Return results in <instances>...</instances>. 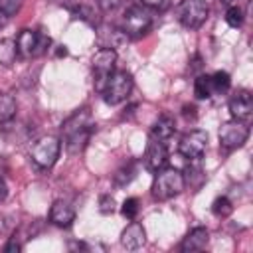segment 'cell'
Returning a JSON list of instances; mask_svg holds the SVG:
<instances>
[{"label": "cell", "instance_id": "cell-1", "mask_svg": "<svg viewBox=\"0 0 253 253\" xmlns=\"http://www.w3.org/2000/svg\"><path fill=\"white\" fill-rule=\"evenodd\" d=\"M186 188V178L176 168H160L152 182V196L156 200H170L182 194Z\"/></svg>", "mask_w": 253, "mask_h": 253}, {"label": "cell", "instance_id": "cell-3", "mask_svg": "<svg viewBox=\"0 0 253 253\" xmlns=\"http://www.w3.org/2000/svg\"><path fill=\"white\" fill-rule=\"evenodd\" d=\"M210 8L204 0H182L176 6V18L184 28L198 30L208 20Z\"/></svg>", "mask_w": 253, "mask_h": 253}, {"label": "cell", "instance_id": "cell-19", "mask_svg": "<svg viewBox=\"0 0 253 253\" xmlns=\"http://www.w3.org/2000/svg\"><path fill=\"white\" fill-rule=\"evenodd\" d=\"M18 55V47H16V40L12 38H4L0 40V63L4 67H10L16 61Z\"/></svg>", "mask_w": 253, "mask_h": 253}, {"label": "cell", "instance_id": "cell-4", "mask_svg": "<svg viewBox=\"0 0 253 253\" xmlns=\"http://www.w3.org/2000/svg\"><path fill=\"white\" fill-rule=\"evenodd\" d=\"M115 63H117V51L111 47H101L91 61V69H93V83L95 89L101 93L107 79L111 77V73L115 71Z\"/></svg>", "mask_w": 253, "mask_h": 253}, {"label": "cell", "instance_id": "cell-18", "mask_svg": "<svg viewBox=\"0 0 253 253\" xmlns=\"http://www.w3.org/2000/svg\"><path fill=\"white\" fill-rule=\"evenodd\" d=\"M16 99L10 93H2L0 95V125H8L14 117H16Z\"/></svg>", "mask_w": 253, "mask_h": 253}, {"label": "cell", "instance_id": "cell-7", "mask_svg": "<svg viewBox=\"0 0 253 253\" xmlns=\"http://www.w3.org/2000/svg\"><path fill=\"white\" fill-rule=\"evenodd\" d=\"M49 43H51V40L45 34L34 32V30H22L16 38L18 55H22V57H38L49 47Z\"/></svg>", "mask_w": 253, "mask_h": 253}, {"label": "cell", "instance_id": "cell-11", "mask_svg": "<svg viewBox=\"0 0 253 253\" xmlns=\"http://www.w3.org/2000/svg\"><path fill=\"white\" fill-rule=\"evenodd\" d=\"M166 160H168V150H166L164 140H156L150 136L146 150H144V166L150 172H158L160 168L166 166Z\"/></svg>", "mask_w": 253, "mask_h": 253}, {"label": "cell", "instance_id": "cell-30", "mask_svg": "<svg viewBox=\"0 0 253 253\" xmlns=\"http://www.w3.org/2000/svg\"><path fill=\"white\" fill-rule=\"evenodd\" d=\"M166 0H140V6L144 8H162Z\"/></svg>", "mask_w": 253, "mask_h": 253}, {"label": "cell", "instance_id": "cell-9", "mask_svg": "<svg viewBox=\"0 0 253 253\" xmlns=\"http://www.w3.org/2000/svg\"><path fill=\"white\" fill-rule=\"evenodd\" d=\"M208 146V132L206 130H190L178 142V152L188 160H200Z\"/></svg>", "mask_w": 253, "mask_h": 253}, {"label": "cell", "instance_id": "cell-31", "mask_svg": "<svg viewBox=\"0 0 253 253\" xmlns=\"http://www.w3.org/2000/svg\"><path fill=\"white\" fill-rule=\"evenodd\" d=\"M6 196H8V188H6V182L0 178V202L6 200Z\"/></svg>", "mask_w": 253, "mask_h": 253}, {"label": "cell", "instance_id": "cell-24", "mask_svg": "<svg viewBox=\"0 0 253 253\" xmlns=\"http://www.w3.org/2000/svg\"><path fill=\"white\" fill-rule=\"evenodd\" d=\"M225 22H227L229 28H241V24H243V10L237 8V6L227 8V12H225Z\"/></svg>", "mask_w": 253, "mask_h": 253}, {"label": "cell", "instance_id": "cell-5", "mask_svg": "<svg viewBox=\"0 0 253 253\" xmlns=\"http://www.w3.org/2000/svg\"><path fill=\"white\" fill-rule=\"evenodd\" d=\"M61 152V140L57 136H42L40 140L34 142L30 156L40 168H51Z\"/></svg>", "mask_w": 253, "mask_h": 253}, {"label": "cell", "instance_id": "cell-15", "mask_svg": "<svg viewBox=\"0 0 253 253\" xmlns=\"http://www.w3.org/2000/svg\"><path fill=\"white\" fill-rule=\"evenodd\" d=\"M144 241H146L144 227H142L140 223H136V221L128 223V225L125 227V231L121 233V243H123V247L128 249V251L140 249V247L144 245Z\"/></svg>", "mask_w": 253, "mask_h": 253}, {"label": "cell", "instance_id": "cell-26", "mask_svg": "<svg viewBox=\"0 0 253 253\" xmlns=\"http://www.w3.org/2000/svg\"><path fill=\"white\" fill-rule=\"evenodd\" d=\"M22 4H24V0H0V10L10 18V16L20 12Z\"/></svg>", "mask_w": 253, "mask_h": 253}, {"label": "cell", "instance_id": "cell-21", "mask_svg": "<svg viewBox=\"0 0 253 253\" xmlns=\"http://www.w3.org/2000/svg\"><path fill=\"white\" fill-rule=\"evenodd\" d=\"M134 176H136V162H134V160H128L126 164H123V166L117 170V174H115V184H117V186H126Z\"/></svg>", "mask_w": 253, "mask_h": 253}, {"label": "cell", "instance_id": "cell-22", "mask_svg": "<svg viewBox=\"0 0 253 253\" xmlns=\"http://www.w3.org/2000/svg\"><path fill=\"white\" fill-rule=\"evenodd\" d=\"M231 211H233V206H231L229 198L219 196V198L213 200V204H211V213H213V215H217V217H227Z\"/></svg>", "mask_w": 253, "mask_h": 253}, {"label": "cell", "instance_id": "cell-23", "mask_svg": "<svg viewBox=\"0 0 253 253\" xmlns=\"http://www.w3.org/2000/svg\"><path fill=\"white\" fill-rule=\"evenodd\" d=\"M211 77V85H213V93H225L229 87H231V79H229V73L225 71H215Z\"/></svg>", "mask_w": 253, "mask_h": 253}, {"label": "cell", "instance_id": "cell-28", "mask_svg": "<svg viewBox=\"0 0 253 253\" xmlns=\"http://www.w3.org/2000/svg\"><path fill=\"white\" fill-rule=\"evenodd\" d=\"M95 2H97V6H99L101 10H105V12L115 10V8L121 4V0H95Z\"/></svg>", "mask_w": 253, "mask_h": 253}, {"label": "cell", "instance_id": "cell-8", "mask_svg": "<svg viewBox=\"0 0 253 253\" xmlns=\"http://www.w3.org/2000/svg\"><path fill=\"white\" fill-rule=\"evenodd\" d=\"M249 136V126L243 121H225L219 126V146L225 150H235L245 144Z\"/></svg>", "mask_w": 253, "mask_h": 253}, {"label": "cell", "instance_id": "cell-34", "mask_svg": "<svg viewBox=\"0 0 253 253\" xmlns=\"http://www.w3.org/2000/svg\"><path fill=\"white\" fill-rule=\"evenodd\" d=\"M223 2H229V0H223Z\"/></svg>", "mask_w": 253, "mask_h": 253}, {"label": "cell", "instance_id": "cell-27", "mask_svg": "<svg viewBox=\"0 0 253 253\" xmlns=\"http://www.w3.org/2000/svg\"><path fill=\"white\" fill-rule=\"evenodd\" d=\"M99 211H101V213H105V215L115 211V200H113V196L105 194V196H101V198H99Z\"/></svg>", "mask_w": 253, "mask_h": 253}, {"label": "cell", "instance_id": "cell-14", "mask_svg": "<svg viewBox=\"0 0 253 253\" xmlns=\"http://www.w3.org/2000/svg\"><path fill=\"white\" fill-rule=\"evenodd\" d=\"M49 221L57 227H69L75 221V210L63 200H55L49 210Z\"/></svg>", "mask_w": 253, "mask_h": 253}, {"label": "cell", "instance_id": "cell-29", "mask_svg": "<svg viewBox=\"0 0 253 253\" xmlns=\"http://www.w3.org/2000/svg\"><path fill=\"white\" fill-rule=\"evenodd\" d=\"M20 249H22V245L16 241V237H12V239L6 243V247H4V251H6V253H18Z\"/></svg>", "mask_w": 253, "mask_h": 253}, {"label": "cell", "instance_id": "cell-6", "mask_svg": "<svg viewBox=\"0 0 253 253\" xmlns=\"http://www.w3.org/2000/svg\"><path fill=\"white\" fill-rule=\"evenodd\" d=\"M150 26H152V16L144 6H130L123 14V32L126 34V38L128 36L140 38L150 30Z\"/></svg>", "mask_w": 253, "mask_h": 253}, {"label": "cell", "instance_id": "cell-2", "mask_svg": "<svg viewBox=\"0 0 253 253\" xmlns=\"http://www.w3.org/2000/svg\"><path fill=\"white\" fill-rule=\"evenodd\" d=\"M130 91H132V75L128 71H113L111 77L107 79L101 95H103L105 103L119 105L128 99Z\"/></svg>", "mask_w": 253, "mask_h": 253}, {"label": "cell", "instance_id": "cell-17", "mask_svg": "<svg viewBox=\"0 0 253 253\" xmlns=\"http://www.w3.org/2000/svg\"><path fill=\"white\" fill-rule=\"evenodd\" d=\"M176 130V125H174V119L168 117V115H162L156 119V123L152 125V130H150V136L156 138V140H168Z\"/></svg>", "mask_w": 253, "mask_h": 253}, {"label": "cell", "instance_id": "cell-16", "mask_svg": "<svg viewBox=\"0 0 253 253\" xmlns=\"http://www.w3.org/2000/svg\"><path fill=\"white\" fill-rule=\"evenodd\" d=\"M63 4L75 18H81L87 24H97V12L91 0H63Z\"/></svg>", "mask_w": 253, "mask_h": 253}, {"label": "cell", "instance_id": "cell-25", "mask_svg": "<svg viewBox=\"0 0 253 253\" xmlns=\"http://www.w3.org/2000/svg\"><path fill=\"white\" fill-rule=\"evenodd\" d=\"M121 213L126 217V219H134L138 215V200L136 198H126L121 206Z\"/></svg>", "mask_w": 253, "mask_h": 253}, {"label": "cell", "instance_id": "cell-13", "mask_svg": "<svg viewBox=\"0 0 253 253\" xmlns=\"http://www.w3.org/2000/svg\"><path fill=\"white\" fill-rule=\"evenodd\" d=\"M208 241H210V231L200 225V227H194V229H190V231L186 233V237H184L182 243H180V249H182L184 253L202 251V249H206Z\"/></svg>", "mask_w": 253, "mask_h": 253}, {"label": "cell", "instance_id": "cell-32", "mask_svg": "<svg viewBox=\"0 0 253 253\" xmlns=\"http://www.w3.org/2000/svg\"><path fill=\"white\" fill-rule=\"evenodd\" d=\"M6 22H8V16H6V14H4L2 10H0V30H2L4 26H6Z\"/></svg>", "mask_w": 253, "mask_h": 253}, {"label": "cell", "instance_id": "cell-12", "mask_svg": "<svg viewBox=\"0 0 253 253\" xmlns=\"http://www.w3.org/2000/svg\"><path fill=\"white\" fill-rule=\"evenodd\" d=\"M227 109H229L231 117L237 119V121H245V119H249L251 113H253V97H251V93H249L247 89L237 91V93L229 99Z\"/></svg>", "mask_w": 253, "mask_h": 253}, {"label": "cell", "instance_id": "cell-10", "mask_svg": "<svg viewBox=\"0 0 253 253\" xmlns=\"http://www.w3.org/2000/svg\"><path fill=\"white\" fill-rule=\"evenodd\" d=\"M93 130V123H91V113L89 109H79L75 111L69 119L63 121L61 125V134L63 138H71V136H77L81 132H91Z\"/></svg>", "mask_w": 253, "mask_h": 253}, {"label": "cell", "instance_id": "cell-33", "mask_svg": "<svg viewBox=\"0 0 253 253\" xmlns=\"http://www.w3.org/2000/svg\"><path fill=\"white\" fill-rule=\"evenodd\" d=\"M61 55H67V49H65V45H59V49H57V57H61Z\"/></svg>", "mask_w": 253, "mask_h": 253}, {"label": "cell", "instance_id": "cell-20", "mask_svg": "<svg viewBox=\"0 0 253 253\" xmlns=\"http://www.w3.org/2000/svg\"><path fill=\"white\" fill-rule=\"evenodd\" d=\"M194 95L198 99H210L213 95V85L210 75H198L194 81Z\"/></svg>", "mask_w": 253, "mask_h": 253}]
</instances>
